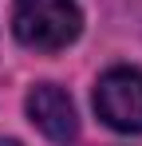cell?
I'll return each mask as SVG.
<instances>
[{
	"mask_svg": "<svg viewBox=\"0 0 142 146\" xmlns=\"http://www.w3.org/2000/svg\"><path fill=\"white\" fill-rule=\"evenodd\" d=\"M95 115L118 134H142V71L111 67L95 83Z\"/></svg>",
	"mask_w": 142,
	"mask_h": 146,
	"instance_id": "cell-2",
	"label": "cell"
},
{
	"mask_svg": "<svg viewBox=\"0 0 142 146\" xmlns=\"http://www.w3.org/2000/svg\"><path fill=\"white\" fill-rule=\"evenodd\" d=\"M0 146H20V142H4V138H0Z\"/></svg>",
	"mask_w": 142,
	"mask_h": 146,
	"instance_id": "cell-4",
	"label": "cell"
},
{
	"mask_svg": "<svg viewBox=\"0 0 142 146\" xmlns=\"http://www.w3.org/2000/svg\"><path fill=\"white\" fill-rule=\"evenodd\" d=\"M12 36L32 51H63L83 36V12L75 0H16Z\"/></svg>",
	"mask_w": 142,
	"mask_h": 146,
	"instance_id": "cell-1",
	"label": "cell"
},
{
	"mask_svg": "<svg viewBox=\"0 0 142 146\" xmlns=\"http://www.w3.org/2000/svg\"><path fill=\"white\" fill-rule=\"evenodd\" d=\"M28 119L36 122L40 130H44L51 142L67 146L75 142V134H79V115H75V103L63 87H55V83H36L32 91H28Z\"/></svg>",
	"mask_w": 142,
	"mask_h": 146,
	"instance_id": "cell-3",
	"label": "cell"
}]
</instances>
